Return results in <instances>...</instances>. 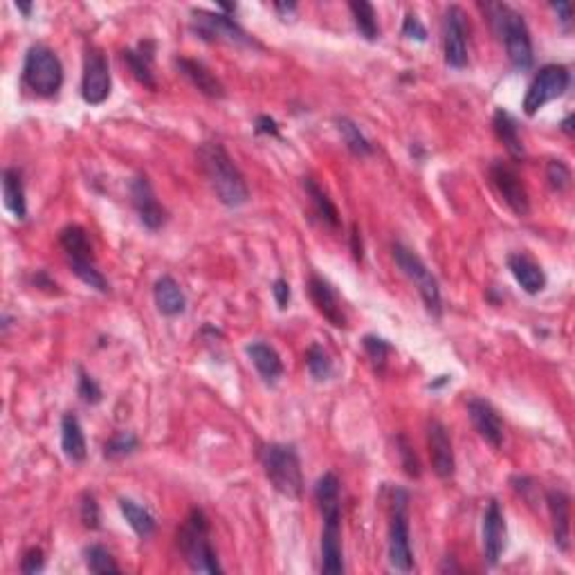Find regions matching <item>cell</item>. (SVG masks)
Wrapping results in <instances>:
<instances>
[{
    "mask_svg": "<svg viewBox=\"0 0 575 575\" xmlns=\"http://www.w3.org/2000/svg\"><path fill=\"white\" fill-rule=\"evenodd\" d=\"M198 158H201V167L205 171L207 180H210L211 189H214L216 198L225 207H241L250 201V189H247L245 176L234 165V160L225 151L223 144H219V142H205L198 149Z\"/></svg>",
    "mask_w": 575,
    "mask_h": 575,
    "instance_id": "6da1fadb",
    "label": "cell"
},
{
    "mask_svg": "<svg viewBox=\"0 0 575 575\" xmlns=\"http://www.w3.org/2000/svg\"><path fill=\"white\" fill-rule=\"evenodd\" d=\"M485 12H488V21L497 39L506 46L511 64L517 70H528L533 65L535 55L524 16L517 10H512L511 5H503V3H488Z\"/></svg>",
    "mask_w": 575,
    "mask_h": 575,
    "instance_id": "7a4b0ae2",
    "label": "cell"
},
{
    "mask_svg": "<svg viewBox=\"0 0 575 575\" xmlns=\"http://www.w3.org/2000/svg\"><path fill=\"white\" fill-rule=\"evenodd\" d=\"M265 476L279 494L288 499H299L304 493L302 461L293 445L268 443L259 452Z\"/></svg>",
    "mask_w": 575,
    "mask_h": 575,
    "instance_id": "3957f363",
    "label": "cell"
},
{
    "mask_svg": "<svg viewBox=\"0 0 575 575\" xmlns=\"http://www.w3.org/2000/svg\"><path fill=\"white\" fill-rule=\"evenodd\" d=\"M178 544L192 571H196V573H223V566L219 564V557L211 546L210 521L202 511L193 508L189 512L183 528L178 530Z\"/></svg>",
    "mask_w": 575,
    "mask_h": 575,
    "instance_id": "277c9868",
    "label": "cell"
},
{
    "mask_svg": "<svg viewBox=\"0 0 575 575\" xmlns=\"http://www.w3.org/2000/svg\"><path fill=\"white\" fill-rule=\"evenodd\" d=\"M59 243L61 247H64L65 256H68V263L70 268H73V272L77 274L88 288H95L97 293H108L110 286L104 274L97 270L95 254H92V245L86 229H83L82 225H68V227L61 229Z\"/></svg>",
    "mask_w": 575,
    "mask_h": 575,
    "instance_id": "5b68a950",
    "label": "cell"
},
{
    "mask_svg": "<svg viewBox=\"0 0 575 575\" xmlns=\"http://www.w3.org/2000/svg\"><path fill=\"white\" fill-rule=\"evenodd\" d=\"M23 83L39 97H55L64 86V65L55 50L32 46L25 55Z\"/></svg>",
    "mask_w": 575,
    "mask_h": 575,
    "instance_id": "8992f818",
    "label": "cell"
},
{
    "mask_svg": "<svg viewBox=\"0 0 575 575\" xmlns=\"http://www.w3.org/2000/svg\"><path fill=\"white\" fill-rule=\"evenodd\" d=\"M391 252L393 261H396L398 268L402 270V274L418 288L425 308L434 317H441V313H443V299H441L439 281H436V277L432 274V270L425 265V261L420 259L414 250H409V247L402 245V243H393Z\"/></svg>",
    "mask_w": 575,
    "mask_h": 575,
    "instance_id": "52a82bcc",
    "label": "cell"
},
{
    "mask_svg": "<svg viewBox=\"0 0 575 575\" xmlns=\"http://www.w3.org/2000/svg\"><path fill=\"white\" fill-rule=\"evenodd\" d=\"M409 494L396 490L391 499V521H389V564L391 569L409 573L414 569V553L409 544V521H407Z\"/></svg>",
    "mask_w": 575,
    "mask_h": 575,
    "instance_id": "ba28073f",
    "label": "cell"
},
{
    "mask_svg": "<svg viewBox=\"0 0 575 575\" xmlns=\"http://www.w3.org/2000/svg\"><path fill=\"white\" fill-rule=\"evenodd\" d=\"M571 83V73L566 65L560 64H548L544 68H539V73L535 74L533 83L528 86V92L524 97V113L528 117L537 115L548 101L557 99L566 92Z\"/></svg>",
    "mask_w": 575,
    "mask_h": 575,
    "instance_id": "9c48e42d",
    "label": "cell"
},
{
    "mask_svg": "<svg viewBox=\"0 0 575 575\" xmlns=\"http://www.w3.org/2000/svg\"><path fill=\"white\" fill-rule=\"evenodd\" d=\"M192 30L205 41L229 43V46H256L254 39L247 37L245 30L225 14H214L207 10H192Z\"/></svg>",
    "mask_w": 575,
    "mask_h": 575,
    "instance_id": "30bf717a",
    "label": "cell"
},
{
    "mask_svg": "<svg viewBox=\"0 0 575 575\" xmlns=\"http://www.w3.org/2000/svg\"><path fill=\"white\" fill-rule=\"evenodd\" d=\"M82 97L86 104L99 106L110 97V68L104 52L97 47H88L83 56L82 74Z\"/></svg>",
    "mask_w": 575,
    "mask_h": 575,
    "instance_id": "8fae6325",
    "label": "cell"
},
{
    "mask_svg": "<svg viewBox=\"0 0 575 575\" xmlns=\"http://www.w3.org/2000/svg\"><path fill=\"white\" fill-rule=\"evenodd\" d=\"M488 174H490V180H493V187L497 189L502 201L506 202L517 216L528 214L530 211L528 192H526L519 174H517L511 165H506V162L502 160H494L493 165H490Z\"/></svg>",
    "mask_w": 575,
    "mask_h": 575,
    "instance_id": "7c38bea8",
    "label": "cell"
},
{
    "mask_svg": "<svg viewBox=\"0 0 575 575\" xmlns=\"http://www.w3.org/2000/svg\"><path fill=\"white\" fill-rule=\"evenodd\" d=\"M443 50L445 64L450 68H466L468 65V25L466 12L452 5L445 12L443 21Z\"/></svg>",
    "mask_w": 575,
    "mask_h": 575,
    "instance_id": "4fadbf2b",
    "label": "cell"
},
{
    "mask_svg": "<svg viewBox=\"0 0 575 575\" xmlns=\"http://www.w3.org/2000/svg\"><path fill=\"white\" fill-rule=\"evenodd\" d=\"M131 202L133 210L140 216L142 225L149 229H160L167 223V210L160 205V201L156 198L151 183L147 176H137L131 183Z\"/></svg>",
    "mask_w": 575,
    "mask_h": 575,
    "instance_id": "5bb4252c",
    "label": "cell"
},
{
    "mask_svg": "<svg viewBox=\"0 0 575 575\" xmlns=\"http://www.w3.org/2000/svg\"><path fill=\"white\" fill-rule=\"evenodd\" d=\"M427 445H429V459H432V468H434L439 479H452L457 472V459H454L452 439L443 423L432 420L427 427Z\"/></svg>",
    "mask_w": 575,
    "mask_h": 575,
    "instance_id": "9a60e30c",
    "label": "cell"
},
{
    "mask_svg": "<svg viewBox=\"0 0 575 575\" xmlns=\"http://www.w3.org/2000/svg\"><path fill=\"white\" fill-rule=\"evenodd\" d=\"M308 293H311L313 304H315L317 311L324 315V320H329L335 329H347L348 320L342 308V302H339L335 288L330 286L324 277L313 274V277L308 279Z\"/></svg>",
    "mask_w": 575,
    "mask_h": 575,
    "instance_id": "2e32d148",
    "label": "cell"
},
{
    "mask_svg": "<svg viewBox=\"0 0 575 575\" xmlns=\"http://www.w3.org/2000/svg\"><path fill=\"white\" fill-rule=\"evenodd\" d=\"M468 414H470L472 425H475L481 439L493 445L494 450L502 448L503 423L502 418H499L497 409H494L488 400H484V398H472V400L468 402Z\"/></svg>",
    "mask_w": 575,
    "mask_h": 575,
    "instance_id": "e0dca14e",
    "label": "cell"
},
{
    "mask_svg": "<svg viewBox=\"0 0 575 575\" xmlns=\"http://www.w3.org/2000/svg\"><path fill=\"white\" fill-rule=\"evenodd\" d=\"M506 548V517L497 502H490L484 515V553L490 566L497 564Z\"/></svg>",
    "mask_w": 575,
    "mask_h": 575,
    "instance_id": "ac0fdd59",
    "label": "cell"
},
{
    "mask_svg": "<svg viewBox=\"0 0 575 575\" xmlns=\"http://www.w3.org/2000/svg\"><path fill=\"white\" fill-rule=\"evenodd\" d=\"M322 571L329 575L344 573L342 517H338V519H324V533H322Z\"/></svg>",
    "mask_w": 575,
    "mask_h": 575,
    "instance_id": "d6986e66",
    "label": "cell"
},
{
    "mask_svg": "<svg viewBox=\"0 0 575 575\" xmlns=\"http://www.w3.org/2000/svg\"><path fill=\"white\" fill-rule=\"evenodd\" d=\"M176 68H178L180 73L189 79V83L205 97H211V99H223L225 97V86L220 83V79L216 77L205 64H201V61L178 56V59H176Z\"/></svg>",
    "mask_w": 575,
    "mask_h": 575,
    "instance_id": "ffe728a7",
    "label": "cell"
},
{
    "mask_svg": "<svg viewBox=\"0 0 575 575\" xmlns=\"http://www.w3.org/2000/svg\"><path fill=\"white\" fill-rule=\"evenodd\" d=\"M508 270H511L515 281L528 295H539L546 288V274H544V270L530 256L521 254V252H515V254L508 256Z\"/></svg>",
    "mask_w": 575,
    "mask_h": 575,
    "instance_id": "44dd1931",
    "label": "cell"
},
{
    "mask_svg": "<svg viewBox=\"0 0 575 575\" xmlns=\"http://www.w3.org/2000/svg\"><path fill=\"white\" fill-rule=\"evenodd\" d=\"M548 511L553 519V537L560 551H569V535H571V503L569 494L562 490H551L546 494Z\"/></svg>",
    "mask_w": 575,
    "mask_h": 575,
    "instance_id": "7402d4cb",
    "label": "cell"
},
{
    "mask_svg": "<svg viewBox=\"0 0 575 575\" xmlns=\"http://www.w3.org/2000/svg\"><path fill=\"white\" fill-rule=\"evenodd\" d=\"M153 299L165 317H178L187 311V297L174 277H160L153 286Z\"/></svg>",
    "mask_w": 575,
    "mask_h": 575,
    "instance_id": "603a6c76",
    "label": "cell"
},
{
    "mask_svg": "<svg viewBox=\"0 0 575 575\" xmlns=\"http://www.w3.org/2000/svg\"><path fill=\"white\" fill-rule=\"evenodd\" d=\"M61 448L68 461L82 463L88 457L86 436H83L82 423L74 414H65L61 418Z\"/></svg>",
    "mask_w": 575,
    "mask_h": 575,
    "instance_id": "cb8c5ba5",
    "label": "cell"
},
{
    "mask_svg": "<svg viewBox=\"0 0 575 575\" xmlns=\"http://www.w3.org/2000/svg\"><path fill=\"white\" fill-rule=\"evenodd\" d=\"M245 351H247V356H250L252 365L256 366V371H259V375L265 380V382L274 384L279 378H281L283 375L281 356H279V353L274 351L270 344L252 342V344H247Z\"/></svg>",
    "mask_w": 575,
    "mask_h": 575,
    "instance_id": "d4e9b609",
    "label": "cell"
},
{
    "mask_svg": "<svg viewBox=\"0 0 575 575\" xmlns=\"http://www.w3.org/2000/svg\"><path fill=\"white\" fill-rule=\"evenodd\" d=\"M3 201H5L7 211L16 220L28 219V201H25V185L23 176L19 169L3 171Z\"/></svg>",
    "mask_w": 575,
    "mask_h": 575,
    "instance_id": "484cf974",
    "label": "cell"
},
{
    "mask_svg": "<svg viewBox=\"0 0 575 575\" xmlns=\"http://www.w3.org/2000/svg\"><path fill=\"white\" fill-rule=\"evenodd\" d=\"M493 128H494V135L499 137V142H502L503 147H506V151L511 153L515 160H521V158L526 156L524 142H521V135H519V126H517V119L512 117L508 110L499 108L497 113H494Z\"/></svg>",
    "mask_w": 575,
    "mask_h": 575,
    "instance_id": "4316f807",
    "label": "cell"
},
{
    "mask_svg": "<svg viewBox=\"0 0 575 575\" xmlns=\"http://www.w3.org/2000/svg\"><path fill=\"white\" fill-rule=\"evenodd\" d=\"M315 499L324 519L342 517V499H339V479L335 472H326L315 485Z\"/></svg>",
    "mask_w": 575,
    "mask_h": 575,
    "instance_id": "83f0119b",
    "label": "cell"
},
{
    "mask_svg": "<svg viewBox=\"0 0 575 575\" xmlns=\"http://www.w3.org/2000/svg\"><path fill=\"white\" fill-rule=\"evenodd\" d=\"M304 189H306L308 198H311V205L315 210L317 219L324 225H329L330 229L339 227V211L338 207L333 205V201L329 198V193L320 187L313 178H304Z\"/></svg>",
    "mask_w": 575,
    "mask_h": 575,
    "instance_id": "f1b7e54d",
    "label": "cell"
},
{
    "mask_svg": "<svg viewBox=\"0 0 575 575\" xmlns=\"http://www.w3.org/2000/svg\"><path fill=\"white\" fill-rule=\"evenodd\" d=\"M119 511H122L128 526H131L142 539L151 537V535L156 533V517L149 512V508L142 506V503L133 502V499H119Z\"/></svg>",
    "mask_w": 575,
    "mask_h": 575,
    "instance_id": "f546056e",
    "label": "cell"
},
{
    "mask_svg": "<svg viewBox=\"0 0 575 575\" xmlns=\"http://www.w3.org/2000/svg\"><path fill=\"white\" fill-rule=\"evenodd\" d=\"M122 59L133 73V77H135L142 86L149 88V90H156L158 82L151 73L153 55H149V52L144 50V46H142V50H124Z\"/></svg>",
    "mask_w": 575,
    "mask_h": 575,
    "instance_id": "4dcf8cb0",
    "label": "cell"
},
{
    "mask_svg": "<svg viewBox=\"0 0 575 575\" xmlns=\"http://www.w3.org/2000/svg\"><path fill=\"white\" fill-rule=\"evenodd\" d=\"M353 14V23H356L360 37H365L366 41H378L380 39V25H378V14H375L373 5L366 3V0H356L348 5Z\"/></svg>",
    "mask_w": 575,
    "mask_h": 575,
    "instance_id": "1f68e13d",
    "label": "cell"
},
{
    "mask_svg": "<svg viewBox=\"0 0 575 575\" xmlns=\"http://www.w3.org/2000/svg\"><path fill=\"white\" fill-rule=\"evenodd\" d=\"M338 131L342 133L344 144L348 147V151L356 153V156L365 158L373 153V144L369 142V137L360 131L356 122H351L348 117H338Z\"/></svg>",
    "mask_w": 575,
    "mask_h": 575,
    "instance_id": "d6a6232c",
    "label": "cell"
},
{
    "mask_svg": "<svg viewBox=\"0 0 575 575\" xmlns=\"http://www.w3.org/2000/svg\"><path fill=\"white\" fill-rule=\"evenodd\" d=\"M306 366H308V373H311L315 380H320V382L322 380H329L330 375H333V360H330L326 348L320 347V344H313V347L308 348Z\"/></svg>",
    "mask_w": 575,
    "mask_h": 575,
    "instance_id": "836d02e7",
    "label": "cell"
},
{
    "mask_svg": "<svg viewBox=\"0 0 575 575\" xmlns=\"http://www.w3.org/2000/svg\"><path fill=\"white\" fill-rule=\"evenodd\" d=\"M83 555H86V566L90 573H119L117 562L113 560L108 548H104L101 544H92V546H88Z\"/></svg>",
    "mask_w": 575,
    "mask_h": 575,
    "instance_id": "e575fe53",
    "label": "cell"
},
{
    "mask_svg": "<svg viewBox=\"0 0 575 575\" xmlns=\"http://www.w3.org/2000/svg\"><path fill=\"white\" fill-rule=\"evenodd\" d=\"M140 448V439L133 432H117L108 443L104 445V457L110 461H119V459L128 457Z\"/></svg>",
    "mask_w": 575,
    "mask_h": 575,
    "instance_id": "d590c367",
    "label": "cell"
},
{
    "mask_svg": "<svg viewBox=\"0 0 575 575\" xmlns=\"http://www.w3.org/2000/svg\"><path fill=\"white\" fill-rule=\"evenodd\" d=\"M79 517H82L83 526L90 530L99 528L101 521V512H99V503H97L95 494L92 493H83L82 499H79Z\"/></svg>",
    "mask_w": 575,
    "mask_h": 575,
    "instance_id": "8d00e7d4",
    "label": "cell"
},
{
    "mask_svg": "<svg viewBox=\"0 0 575 575\" xmlns=\"http://www.w3.org/2000/svg\"><path fill=\"white\" fill-rule=\"evenodd\" d=\"M362 347H365L366 356L371 357V362H373L375 366H384L389 353L393 351L391 344H389L387 339L378 338V335H366V338L362 339Z\"/></svg>",
    "mask_w": 575,
    "mask_h": 575,
    "instance_id": "74e56055",
    "label": "cell"
},
{
    "mask_svg": "<svg viewBox=\"0 0 575 575\" xmlns=\"http://www.w3.org/2000/svg\"><path fill=\"white\" fill-rule=\"evenodd\" d=\"M546 180L553 192H564L571 185V171L562 160H551L546 167Z\"/></svg>",
    "mask_w": 575,
    "mask_h": 575,
    "instance_id": "f35d334b",
    "label": "cell"
},
{
    "mask_svg": "<svg viewBox=\"0 0 575 575\" xmlns=\"http://www.w3.org/2000/svg\"><path fill=\"white\" fill-rule=\"evenodd\" d=\"M77 391L86 405H97V402H101V387L95 382V378H92V375H88L83 369H79Z\"/></svg>",
    "mask_w": 575,
    "mask_h": 575,
    "instance_id": "ab89813d",
    "label": "cell"
},
{
    "mask_svg": "<svg viewBox=\"0 0 575 575\" xmlns=\"http://www.w3.org/2000/svg\"><path fill=\"white\" fill-rule=\"evenodd\" d=\"M398 452H400L402 457V468H405V472L409 476H420V463L418 459H416L414 450H411V445L407 443L405 436H400L398 439Z\"/></svg>",
    "mask_w": 575,
    "mask_h": 575,
    "instance_id": "60d3db41",
    "label": "cell"
},
{
    "mask_svg": "<svg viewBox=\"0 0 575 575\" xmlns=\"http://www.w3.org/2000/svg\"><path fill=\"white\" fill-rule=\"evenodd\" d=\"M46 569V557H43L41 548H30L23 555V562H21V573L25 575H37Z\"/></svg>",
    "mask_w": 575,
    "mask_h": 575,
    "instance_id": "b9f144b4",
    "label": "cell"
},
{
    "mask_svg": "<svg viewBox=\"0 0 575 575\" xmlns=\"http://www.w3.org/2000/svg\"><path fill=\"white\" fill-rule=\"evenodd\" d=\"M402 37L411 39V41L425 43L427 41V30L420 23V19L416 14H407L405 23H402Z\"/></svg>",
    "mask_w": 575,
    "mask_h": 575,
    "instance_id": "7bdbcfd3",
    "label": "cell"
},
{
    "mask_svg": "<svg viewBox=\"0 0 575 575\" xmlns=\"http://www.w3.org/2000/svg\"><path fill=\"white\" fill-rule=\"evenodd\" d=\"M272 297L274 302H277V306L281 308V311H286L290 299H293V290H290V283H288L286 279H277V281L272 283Z\"/></svg>",
    "mask_w": 575,
    "mask_h": 575,
    "instance_id": "ee69618b",
    "label": "cell"
},
{
    "mask_svg": "<svg viewBox=\"0 0 575 575\" xmlns=\"http://www.w3.org/2000/svg\"><path fill=\"white\" fill-rule=\"evenodd\" d=\"M256 135H270V137H281V131H279V124L274 122L270 115H259L254 124Z\"/></svg>",
    "mask_w": 575,
    "mask_h": 575,
    "instance_id": "f6af8a7d",
    "label": "cell"
},
{
    "mask_svg": "<svg viewBox=\"0 0 575 575\" xmlns=\"http://www.w3.org/2000/svg\"><path fill=\"white\" fill-rule=\"evenodd\" d=\"M551 7L557 12V19H560L562 28H564L566 32H571V23H573V12H571L569 3H553Z\"/></svg>",
    "mask_w": 575,
    "mask_h": 575,
    "instance_id": "bcb514c9",
    "label": "cell"
},
{
    "mask_svg": "<svg viewBox=\"0 0 575 575\" xmlns=\"http://www.w3.org/2000/svg\"><path fill=\"white\" fill-rule=\"evenodd\" d=\"M351 247H353V256H356V261H362V238H360V232H357V227H353V234H351Z\"/></svg>",
    "mask_w": 575,
    "mask_h": 575,
    "instance_id": "7dc6e473",
    "label": "cell"
},
{
    "mask_svg": "<svg viewBox=\"0 0 575 575\" xmlns=\"http://www.w3.org/2000/svg\"><path fill=\"white\" fill-rule=\"evenodd\" d=\"M277 12H281V14H293V12H297V5L295 3H277Z\"/></svg>",
    "mask_w": 575,
    "mask_h": 575,
    "instance_id": "c3c4849f",
    "label": "cell"
},
{
    "mask_svg": "<svg viewBox=\"0 0 575 575\" xmlns=\"http://www.w3.org/2000/svg\"><path fill=\"white\" fill-rule=\"evenodd\" d=\"M571 124H573V115H566L564 122H562V131H564L566 135H573V126H571Z\"/></svg>",
    "mask_w": 575,
    "mask_h": 575,
    "instance_id": "681fc988",
    "label": "cell"
},
{
    "mask_svg": "<svg viewBox=\"0 0 575 575\" xmlns=\"http://www.w3.org/2000/svg\"><path fill=\"white\" fill-rule=\"evenodd\" d=\"M14 5H16V10H19V12H23V14H25V16H30V14H32V10H34V7H32V5H30V3H14Z\"/></svg>",
    "mask_w": 575,
    "mask_h": 575,
    "instance_id": "f907efd6",
    "label": "cell"
},
{
    "mask_svg": "<svg viewBox=\"0 0 575 575\" xmlns=\"http://www.w3.org/2000/svg\"><path fill=\"white\" fill-rule=\"evenodd\" d=\"M448 382H450L448 375H441V380H436V382L429 384V389H439V387H443V384H448Z\"/></svg>",
    "mask_w": 575,
    "mask_h": 575,
    "instance_id": "816d5d0a",
    "label": "cell"
},
{
    "mask_svg": "<svg viewBox=\"0 0 575 575\" xmlns=\"http://www.w3.org/2000/svg\"><path fill=\"white\" fill-rule=\"evenodd\" d=\"M220 10H225V12H236V5H227V3H220Z\"/></svg>",
    "mask_w": 575,
    "mask_h": 575,
    "instance_id": "f5cc1de1",
    "label": "cell"
}]
</instances>
